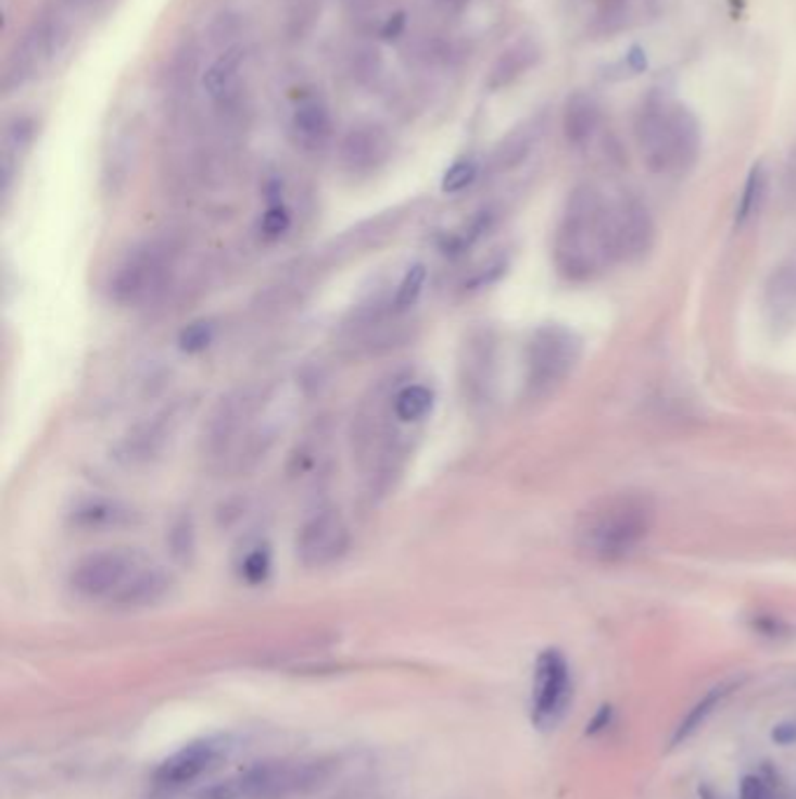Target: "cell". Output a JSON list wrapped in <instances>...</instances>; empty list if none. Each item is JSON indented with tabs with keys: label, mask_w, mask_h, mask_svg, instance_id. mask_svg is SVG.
<instances>
[{
	"label": "cell",
	"mask_w": 796,
	"mask_h": 799,
	"mask_svg": "<svg viewBox=\"0 0 796 799\" xmlns=\"http://www.w3.org/2000/svg\"><path fill=\"white\" fill-rule=\"evenodd\" d=\"M657 522V503L645 491H617L593 500L574 524L577 550L593 561L631 557Z\"/></svg>",
	"instance_id": "cell-1"
},
{
	"label": "cell",
	"mask_w": 796,
	"mask_h": 799,
	"mask_svg": "<svg viewBox=\"0 0 796 799\" xmlns=\"http://www.w3.org/2000/svg\"><path fill=\"white\" fill-rule=\"evenodd\" d=\"M554 262L558 274L582 284L603 270L615 258L612 246V203H605L591 187H580L568 199L554 239Z\"/></svg>",
	"instance_id": "cell-2"
},
{
	"label": "cell",
	"mask_w": 796,
	"mask_h": 799,
	"mask_svg": "<svg viewBox=\"0 0 796 799\" xmlns=\"http://www.w3.org/2000/svg\"><path fill=\"white\" fill-rule=\"evenodd\" d=\"M635 132L643 160L654 174H680L698 160L700 129L690 108L649 101L637 117Z\"/></svg>",
	"instance_id": "cell-3"
},
{
	"label": "cell",
	"mask_w": 796,
	"mask_h": 799,
	"mask_svg": "<svg viewBox=\"0 0 796 799\" xmlns=\"http://www.w3.org/2000/svg\"><path fill=\"white\" fill-rule=\"evenodd\" d=\"M320 762H264L223 783H215L201 799H271L311 786L320 778Z\"/></svg>",
	"instance_id": "cell-4"
},
{
	"label": "cell",
	"mask_w": 796,
	"mask_h": 799,
	"mask_svg": "<svg viewBox=\"0 0 796 799\" xmlns=\"http://www.w3.org/2000/svg\"><path fill=\"white\" fill-rule=\"evenodd\" d=\"M582 360V339L566 325H542L526 347L528 386L546 390L568 379Z\"/></svg>",
	"instance_id": "cell-5"
},
{
	"label": "cell",
	"mask_w": 796,
	"mask_h": 799,
	"mask_svg": "<svg viewBox=\"0 0 796 799\" xmlns=\"http://www.w3.org/2000/svg\"><path fill=\"white\" fill-rule=\"evenodd\" d=\"M572 703V673L566 654L549 648L542 650L530 692V723L540 732H552L564 723Z\"/></svg>",
	"instance_id": "cell-6"
},
{
	"label": "cell",
	"mask_w": 796,
	"mask_h": 799,
	"mask_svg": "<svg viewBox=\"0 0 796 799\" xmlns=\"http://www.w3.org/2000/svg\"><path fill=\"white\" fill-rule=\"evenodd\" d=\"M170 270V246L148 241L134 248L111 276V297L119 304H138L160 290Z\"/></svg>",
	"instance_id": "cell-7"
},
{
	"label": "cell",
	"mask_w": 796,
	"mask_h": 799,
	"mask_svg": "<svg viewBox=\"0 0 796 799\" xmlns=\"http://www.w3.org/2000/svg\"><path fill=\"white\" fill-rule=\"evenodd\" d=\"M231 750V739L225 734L201 736L185 744L174 756H168L152 774V786L162 795H174L206 776L217 762H223Z\"/></svg>",
	"instance_id": "cell-8"
},
{
	"label": "cell",
	"mask_w": 796,
	"mask_h": 799,
	"mask_svg": "<svg viewBox=\"0 0 796 799\" xmlns=\"http://www.w3.org/2000/svg\"><path fill=\"white\" fill-rule=\"evenodd\" d=\"M143 557L131 550H103L80 559L71 571V587L85 599L111 601L143 566Z\"/></svg>",
	"instance_id": "cell-9"
},
{
	"label": "cell",
	"mask_w": 796,
	"mask_h": 799,
	"mask_svg": "<svg viewBox=\"0 0 796 799\" xmlns=\"http://www.w3.org/2000/svg\"><path fill=\"white\" fill-rule=\"evenodd\" d=\"M349 550V526L337 510H320L296 530L294 554L306 569H325Z\"/></svg>",
	"instance_id": "cell-10"
},
{
	"label": "cell",
	"mask_w": 796,
	"mask_h": 799,
	"mask_svg": "<svg viewBox=\"0 0 796 799\" xmlns=\"http://www.w3.org/2000/svg\"><path fill=\"white\" fill-rule=\"evenodd\" d=\"M495 337L489 330H472L465 337L458 358L460 388L470 402H487L495 384Z\"/></svg>",
	"instance_id": "cell-11"
},
{
	"label": "cell",
	"mask_w": 796,
	"mask_h": 799,
	"mask_svg": "<svg viewBox=\"0 0 796 799\" xmlns=\"http://www.w3.org/2000/svg\"><path fill=\"white\" fill-rule=\"evenodd\" d=\"M182 416H185L182 404H174L166 407L164 412L154 414L152 419L143 421L119 442L117 459L124 465H140L152 461L154 457H160L162 449L170 440V435L178 430Z\"/></svg>",
	"instance_id": "cell-12"
},
{
	"label": "cell",
	"mask_w": 796,
	"mask_h": 799,
	"mask_svg": "<svg viewBox=\"0 0 796 799\" xmlns=\"http://www.w3.org/2000/svg\"><path fill=\"white\" fill-rule=\"evenodd\" d=\"M654 244L649 211L635 199L612 203V246L617 260L643 258Z\"/></svg>",
	"instance_id": "cell-13"
},
{
	"label": "cell",
	"mask_w": 796,
	"mask_h": 799,
	"mask_svg": "<svg viewBox=\"0 0 796 799\" xmlns=\"http://www.w3.org/2000/svg\"><path fill=\"white\" fill-rule=\"evenodd\" d=\"M390 148H393V143H390L388 134L381 127H377V124H361V127H353L343 136L339 146V162L349 174L367 176L388 162Z\"/></svg>",
	"instance_id": "cell-14"
},
{
	"label": "cell",
	"mask_w": 796,
	"mask_h": 799,
	"mask_svg": "<svg viewBox=\"0 0 796 799\" xmlns=\"http://www.w3.org/2000/svg\"><path fill=\"white\" fill-rule=\"evenodd\" d=\"M170 587H174V577H170L168 571H164L162 566H152V563H143L113 599V606L148 608L164 601Z\"/></svg>",
	"instance_id": "cell-15"
},
{
	"label": "cell",
	"mask_w": 796,
	"mask_h": 799,
	"mask_svg": "<svg viewBox=\"0 0 796 799\" xmlns=\"http://www.w3.org/2000/svg\"><path fill=\"white\" fill-rule=\"evenodd\" d=\"M255 402L257 398L253 394H248V390H241V394L223 400V404L217 407V412L213 414V421L209 426L211 449L223 451L227 445L233 442V437L239 435L243 423L253 416Z\"/></svg>",
	"instance_id": "cell-16"
},
{
	"label": "cell",
	"mask_w": 796,
	"mask_h": 799,
	"mask_svg": "<svg viewBox=\"0 0 796 799\" xmlns=\"http://www.w3.org/2000/svg\"><path fill=\"white\" fill-rule=\"evenodd\" d=\"M540 59V47L535 40H519L517 45H511L509 50H505L497 61L493 64L491 73H489V89L497 91L505 89L511 83H517L521 75H526V71L533 68Z\"/></svg>",
	"instance_id": "cell-17"
},
{
	"label": "cell",
	"mask_w": 796,
	"mask_h": 799,
	"mask_svg": "<svg viewBox=\"0 0 796 799\" xmlns=\"http://www.w3.org/2000/svg\"><path fill=\"white\" fill-rule=\"evenodd\" d=\"M292 132L296 143H302L304 148L323 146L332 132V120L327 105L318 99H304L294 108Z\"/></svg>",
	"instance_id": "cell-18"
},
{
	"label": "cell",
	"mask_w": 796,
	"mask_h": 799,
	"mask_svg": "<svg viewBox=\"0 0 796 799\" xmlns=\"http://www.w3.org/2000/svg\"><path fill=\"white\" fill-rule=\"evenodd\" d=\"M245 57H248L245 47L233 45V47H227V50L213 61L209 71L204 73V89L211 99L225 101L229 97L233 85H237V77L241 73Z\"/></svg>",
	"instance_id": "cell-19"
},
{
	"label": "cell",
	"mask_w": 796,
	"mask_h": 799,
	"mask_svg": "<svg viewBox=\"0 0 796 799\" xmlns=\"http://www.w3.org/2000/svg\"><path fill=\"white\" fill-rule=\"evenodd\" d=\"M601 122L598 103L593 101L589 93H572L566 103L564 113V134L568 143L572 146H584L591 136L596 134Z\"/></svg>",
	"instance_id": "cell-20"
},
{
	"label": "cell",
	"mask_w": 796,
	"mask_h": 799,
	"mask_svg": "<svg viewBox=\"0 0 796 799\" xmlns=\"http://www.w3.org/2000/svg\"><path fill=\"white\" fill-rule=\"evenodd\" d=\"M71 520L77 528L85 530H103V528H119L131 524L134 514L129 508L119 503H111V500H85L83 505H77L71 514Z\"/></svg>",
	"instance_id": "cell-21"
},
{
	"label": "cell",
	"mask_w": 796,
	"mask_h": 799,
	"mask_svg": "<svg viewBox=\"0 0 796 799\" xmlns=\"http://www.w3.org/2000/svg\"><path fill=\"white\" fill-rule=\"evenodd\" d=\"M743 681H729V683H722V685H715L710 687L708 692L700 697V701H696L694 707L690 709V713H686L680 725L675 727L673 732V739H670V746H680L684 744L686 739H690L692 734H696L700 727L706 725V720L715 713V709H720V703L736 689Z\"/></svg>",
	"instance_id": "cell-22"
},
{
	"label": "cell",
	"mask_w": 796,
	"mask_h": 799,
	"mask_svg": "<svg viewBox=\"0 0 796 799\" xmlns=\"http://www.w3.org/2000/svg\"><path fill=\"white\" fill-rule=\"evenodd\" d=\"M767 309L775 325L796 323V266H783L771 276Z\"/></svg>",
	"instance_id": "cell-23"
},
{
	"label": "cell",
	"mask_w": 796,
	"mask_h": 799,
	"mask_svg": "<svg viewBox=\"0 0 796 799\" xmlns=\"http://www.w3.org/2000/svg\"><path fill=\"white\" fill-rule=\"evenodd\" d=\"M540 138V122L530 120L521 127L514 129L497 150L493 152V168L495 171H511L528 160Z\"/></svg>",
	"instance_id": "cell-24"
},
{
	"label": "cell",
	"mask_w": 796,
	"mask_h": 799,
	"mask_svg": "<svg viewBox=\"0 0 796 799\" xmlns=\"http://www.w3.org/2000/svg\"><path fill=\"white\" fill-rule=\"evenodd\" d=\"M434 404V394L424 384H407L395 390L393 414L400 423L424 421Z\"/></svg>",
	"instance_id": "cell-25"
},
{
	"label": "cell",
	"mask_w": 796,
	"mask_h": 799,
	"mask_svg": "<svg viewBox=\"0 0 796 799\" xmlns=\"http://www.w3.org/2000/svg\"><path fill=\"white\" fill-rule=\"evenodd\" d=\"M426 280H428V270L424 264H414L409 266L407 272H404L400 286L393 295V302H390V307H393L395 313H402V311H409L416 302L420 292H424L426 288Z\"/></svg>",
	"instance_id": "cell-26"
},
{
	"label": "cell",
	"mask_w": 796,
	"mask_h": 799,
	"mask_svg": "<svg viewBox=\"0 0 796 799\" xmlns=\"http://www.w3.org/2000/svg\"><path fill=\"white\" fill-rule=\"evenodd\" d=\"M763 190H767V174H763V166L757 164L750 171V176H747L743 195L738 199V209H736V223L738 225H745L755 215V211L759 209V203L763 199Z\"/></svg>",
	"instance_id": "cell-27"
},
{
	"label": "cell",
	"mask_w": 796,
	"mask_h": 799,
	"mask_svg": "<svg viewBox=\"0 0 796 799\" xmlns=\"http://www.w3.org/2000/svg\"><path fill=\"white\" fill-rule=\"evenodd\" d=\"M271 573V554L267 547H253L251 552H248L241 561V577L245 579V583L251 585H260L264 583V579L269 577Z\"/></svg>",
	"instance_id": "cell-28"
},
{
	"label": "cell",
	"mask_w": 796,
	"mask_h": 799,
	"mask_svg": "<svg viewBox=\"0 0 796 799\" xmlns=\"http://www.w3.org/2000/svg\"><path fill=\"white\" fill-rule=\"evenodd\" d=\"M479 174V166L475 160H458L454 166H448V171L442 178V190L448 195L463 192L465 187H470L475 183Z\"/></svg>",
	"instance_id": "cell-29"
},
{
	"label": "cell",
	"mask_w": 796,
	"mask_h": 799,
	"mask_svg": "<svg viewBox=\"0 0 796 799\" xmlns=\"http://www.w3.org/2000/svg\"><path fill=\"white\" fill-rule=\"evenodd\" d=\"M168 547L170 554L178 561H190L194 557V528L190 520H180L174 524L168 536Z\"/></svg>",
	"instance_id": "cell-30"
},
{
	"label": "cell",
	"mask_w": 796,
	"mask_h": 799,
	"mask_svg": "<svg viewBox=\"0 0 796 799\" xmlns=\"http://www.w3.org/2000/svg\"><path fill=\"white\" fill-rule=\"evenodd\" d=\"M213 325L206 323V321H199V323H192L187 325L182 335H180V349L187 351V353H199L204 351L209 344L213 341Z\"/></svg>",
	"instance_id": "cell-31"
},
{
	"label": "cell",
	"mask_w": 796,
	"mask_h": 799,
	"mask_svg": "<svg viewBox=\"0 0 796 799\" xmlns=\"http://www.w3.org/2000/svg\"><path fill=\"white\" fill-rule=\"evenodd\" d=\"M262 234L267 239H278L283 237V234L290 229V213L286 207H280V203H274V207L267 209V213L262 215Z\"/></svg>",
	"instance_id": "cell-32"
},
{
	"label": "cell",
	"mask_w": 796,
	"mask_h": 799,
	"mask_svg": "<svg viewBox=\"0 0 796 799\" xmlns=\"http://www.w3.org/2000/svg\"><path fill=\"white\" fill-rule=\"evenodd\" d=\"M741 799H778L767 781L759 776H745L741 786Z\"/></svg>",
	"instance_id": "cell-33"
},
{
	"label": "cell",
	"mask_w": 796,
	"mask_h": 799,
	"mask_svg": "<svg viewBox=\"0 0 796 799\" xmlns=\"http://www.w3.org/2000/svg\"><path fill=\"white\" fill-rule=\"evenodd\" d=\"M612 720H615V709L610 707V703H603V707L593 713V717L586 723V736L603 734L607 727L612 725Z\"/></svg>",
	"instance_id": "cell-34"
},
{
	"label": "cell",
	"mask_w": 796,
	"mask_h": 799,
	"mask_svg": "<svg viewBox=\"0 0 796 799\" xmlns=\"http://www.w3.org/2000/svg\"><path fill=\"white\" fill-rule=\"evenodd\" d=\"M771 739L778 746H789L796 744V720H785V723H778L771 732Z\"/></svg>",
	"instance_id": "cell-35"
},
{
	"label": "cell",
	"mask_w": 796,
	"mask_h": 799,
	"mask_svg": "<svg viewBox=\"0 0 796 799\" xmlns=\"http://www.w3.org/2000/svg\"><path fill=\"white\" fill-rule=\"evenodd\" d=\"M627 64L633 73H643L647 68V54H645L643 47H637V45L631 47L629 54H627Z\"/></svg>",
	"instance_id": "cell-36"
},
{
	"label": "cell",
	"mask_w": 796,
	"mask_h": 799,
	"mask_svg": "<svg viewBox=\"0 0 796 799\" xmlns=\"http://www.w3.org/2000/svg\"><path fill=\"white\" fill-rule=\"evenodd\" d=\"M402 28H404V14H395V17H390L386 22V26L381 28V36L386 40H393V38H397L402 34Z\"/></svg>",
	"instance_id": "cell-37"
},
{
	"label": "cell",
	"mask_w": 796,
	"mask_h": 799,
	"mask_svg": "<svg viewBox=\"0 0 796 799\" xmlns=\"http://www.w3.org/2000/svg\"><path fill=\"white\" fill-rule=\"evenodd\" d=\"M698 797H700V799H722V797H717L710 788H700V790H698Z\"/></svg>",
	"instance_id": "cell-38"
}]
</instances>
